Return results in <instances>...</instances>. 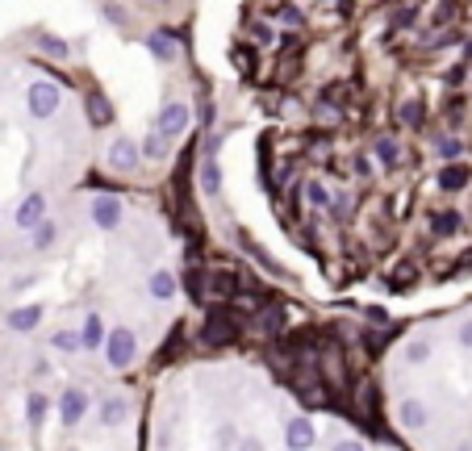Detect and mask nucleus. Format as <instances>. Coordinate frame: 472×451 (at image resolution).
I'll list each match as a JSON object with an SVG mask.
<instances>
[{"label":"nucleus","instance_id":"4","mask_svg":"<svg viewBox=\"0 0 472 451\" xmlns=\"http://www.w3.org/2000/svg\"><path fill=\"white\" fill-rule=\"evenodd\" d=\"M376 397L405 451H472V297L393 334Z\"/></svg>","mask_w":472,"mask_h":451},{"label":"nucleus","instance_id":"1","mask_svg":"<svg viewBox=\"0 0 472 451\" xmlns=\"http://www.w3.org/2000/svg\"><path fill=\"white\" fill-rule=\"evenodd\" d=\"M247 117L201 125L235 150L213 205L334 297L410 301L472 285L468 0H260L235 38Z\"/></svg>","mask_w":472,"mask_h":451},{"label":"nucleus","instance_id":"2","mask_svg":"<svg viewBox=\"0 0 472 451\" xmlns=\"http://www.w3.org/2000/svg\"><path fill=\"white\" fill-rule=\"evenodd\" d=\"M0 260V334L71 372L139 381L184 318L188 260L151 189L88 184Z\"/></svg>","mask_w":472,"mask_h":451},{"label":"nucleus","instance_id":"3","mask_svg":"<svg viewBox=\"0 0 472 451\" xmlns=\"http://www.w3.org/2000/svg\"><path fill=\"white\" fill-rule=\"evenodd\" d=\"M142 451H405L284 381L264 356L201 351L147 393Z\"/></svg>","mask_w":472,"mask_h":451}]
</instances>
